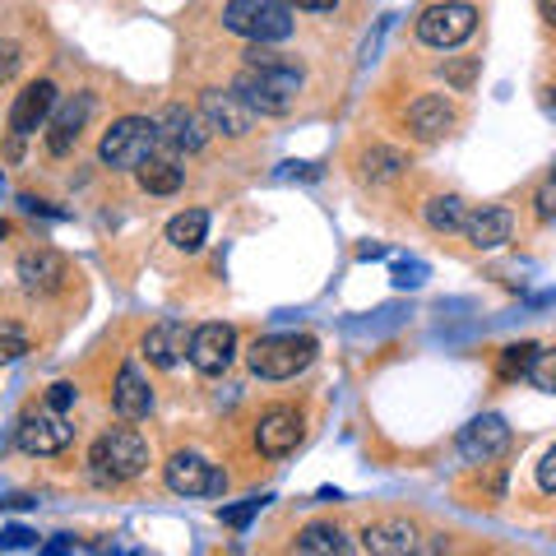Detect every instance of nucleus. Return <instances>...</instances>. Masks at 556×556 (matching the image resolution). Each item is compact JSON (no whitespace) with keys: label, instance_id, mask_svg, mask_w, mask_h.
Listing matches in <instances>:
<instances>
[{"label":"nucleus","instance_id":"nucleus-1","mask_svg":"<svg viewBox=\"0 0 556 556\" xmlns=\"http://www.w3.org/2000/svg\"><path fill=\"white\" fill-rule=\"evenodd\" d=\"M232 93L255 116H288L302 93V65H241Z\"/></svg>","mask_w":556,"mask_h":556},{"label":"nucleus","instance_id":"nucleus-2","mask_svg":"<svg viewBox=\"0 0 556 556\" xmlns=\"http://www.w3.org/2000/svg\"><path fill=\"white\" fill-rule=\"evenodd\" d=\"M89 468H93V478H98L102 486L130 482V478H139V473L149 468V445H144V437H139V431L112 427V431H102V437L93 441Z\"/></svg>","mask_w":556,"mask_h":556},{"label":"nucleus","instance_id":"nucleus-3","mask_svg":"<svg viewBox=\"0 0 556 556\" xmlns=\"http://www.w3.org/2000/svg\"><path fill=\"white\" fill-rule=\"evenodd\" d=\"M320 353V343L311 339V334H269V339H255L251 343V371L260 380H292L298 371H306L311 362H316Z\"/></svg>","mask_w":556,"mask_h":556},{"label":"nucleus","instance_id":"nucleus-4","mask_svg":"<svg viewBox=\"0 0 556 556\" xmlns=\"http://www.w3.org/2000/svg\"><path fill=\"white\" fill-rule=\"evenodd\" d=\"M159 121H149V116H121L112 121V130L102 135V144H98V159L102 167H112V172H135L144 159H153V144H159Z\"/></svg>","mask_w":556,"mask_h":556},{"label":"nucleus","instance_id":"nucleus-5","mask_svg":"<svg viewBox=\"0 0 556 556\" xmlns=\"http://www.w3.org/2000/svg\"><path fill=\"white\" fill-rule=\"evenodd\" d=\"M223 28L251 42H283L292 38V5L288 0H228Z\"/></svg>","mask_w":556,"mask_h":556},{"label":"nucleus","instance_id":"nucleus-6","mask_svg":"<svg viewBox=\"0 0 556 556\" xmlns=\"http://www.w3.org/2000/svg\"><path fill=\"white\" fill-rule=\"evenodd\" d=\"M70 441H75V427L65 422L61 408H28L20 417V427H14V445L24 450V455H38V459H51L61 455V450H70Z\"/></svg>","mask_w":556,"mask_h":556},{"label":"nucleus","instance_id":"nucleus-7","mask_svg":"<svg viewBox=\"0 0 556 556\" xmlns=\"http://www.w3.org/2000/svg\"><path fill=\"white\" fill-rule=\"evenodd\" d=\"M478 28V10L468 0H441L417 14V38L427 47H459L464 38H473Z\"/></svg>","mask_w":556,"mask_h":556},{"label":"nucleus","instance_id":"nucleus-8","mask_svg":"<svg viewBox=\"0 0 556 556\" xmlns=\"http://www.w3.org/2000/svg\"><path fill=\"white\" fill-rule=\"evenodd\" d=\"M163 478L177 496H223V486H228V473L218 464H208L204 455H195V450H177L163 464Z\"/></svg>","mask_w":556,"mask_h":556},{"label":"nucleus","instance_id":"nucleus-9","mask_svg":"<svg viewBox=\"0 0 556 556\" xmlns=\"http://www.w3.org/2000/svg\"><path fill=\"white\" fill-rule=\"evenodd\" d=\"M232 357H237V329L232 325H200L195 334H190V367L204 371V376H223L232 367Z\"/></svg>","mask_w":556,"mask_h":556},{"label":"nucleus","instance_id":"nucleus-10","mask_svg":"<svg viewBox=\"0 0 556 556\" xmlns=\"http://www.w3.org/2000/svg\"><path fill=\"white\" fill-rule=\"evenodd\" d=\"M14 274H20V288L24 292H33V298H51V292L65 288L70 265H65V255H56L51 247H38V251H24L20 255Z\"/></svg>","mask_w":556,"mask_h":556},{"label":"nucleus","instance_id":"nucleus-11","mask_svg":"<svg viewBox=\"0 0 556 556\" xmlns=\"http://www.w3.org/2000/svg\"><path fill=\"white\" fill-rule=\"evenodd\" d=\"M506 445H510V427L501 413H482L459 431V455L468 464H492L496 455H506Z\"/></svg>","mask_w":556,"mask_h":556},{"label":"nucleus","instance_id":"nucleus-12","mask_svg":"<svg viewBox=\"0 0 556 556\" xmlns=\"http://www.w3.org/2000/svg\"><path fill=\"white\" fill-rule=\"evenodd\" d=\"M302 445V413L298 408H269L255 422V450L265 459H283Z\"/></svg>","mask_w":556,"mask_h":556},{"label":"nucleus","instance_id":"nucleus-13","mask_svg":"<svg viewBox=\"0 0 556 556\" xmlns=\"http://www.w3.org/2000/svg\"><path fill=\"white\" fill-rule=\"evenodd\" d=\"M89 116H93V98L89 93H75V98L56 102V112H51V130H47V149L56 153V159H65V153L79 144Z\"/></svg>","mask_w":556,"mask_h":556},{"label":"nucleus","instance_id":"nucleus-14","mask_svg":"<svg viewBox=\"0 0 556 556\" xmlns=\"http://www.w3.org/2000/svg\"><path fill=\"white\" fill-rule=\"evenodd\" d=\"M51 112H56V84L51 79H38V84H28V89L14 98V108H10V130L14 135H38Z\"/></svg>","mask_w":556,"mask_h":556},{"label":"nucleus","instance_id":"nucleus-15","mask_svg":"<svg viewBox=\"0 0 556 556\" xmlns=\"http://www.w3.org/2000/svg\"><path fill=\"white\" fill-rule=\"evenodd\" d=\"M190 334H195V329H186L181 320H159L144 334V357L153 362V367L172 371L181 357H190Z\"/></svg>","mask_w":556,"mask_h":556},{"label":"nucleus","instance_id":"nucleus-16","mask_svg":"<svg viewBox=\"0 0 556 556\" xmlns=\"http://www.w3.org/2000/svg\"><path fill=\"white\" fill-rule=\"evenodd\" d=\"M200 112H204V121H208V130L232 135V139L247 135V130H251V121H255V112H251L237 93H218V89H208V93H204Z\"/></svg>","mask_w":556,"mask_h":556},{"label":"nucleus","instance_id":"nucleus-17","mask_svg":"<svg viewBox=\"0 0 556 556\" xmlns=\"http://www.w3.org/2000/svg\"><path fill=\"white\" fill-rule=\"evenodd\" d=\"M510 228H515V214H510V208H501V204H482V208H473V214H468V223H464V232H468V241H473L478 251L506 247Z\"/></svg>","mask_w":556,"mask_h":556},{"label":"nucleus","instance_id":"nucleus-18","mask_svg":"<svg viewBox=\"0 0 556 556\" xmlns=\"http://www.w3.org/2000/svg\"><path fill=\"white\" fill-rule=\"evenodd\" d=\"M112 404H116V413L126 417V422H139V417H149V408H153V390H149V380H144V371H139L135 362H126V367L116 371Z\"/></svg>","mask_w":556,"mask_h":556},{"label":"nucleus","instance_id":"nucleus-19","mask_svg":"<svg viewBox=\"0 0 556 556\" xmlns=\"http://www.w3.org/2000/svg\"><path fill=\"white\" fill-rule=\"evenodd\" d=\"M450 126H455V108H450L441 93H427L408 108V130H413V139H422V144L450 135Z\"/></svg>","mask_w":556,"mask_h":556},{"label":"nucleus","instance_id":"nucleus-20","mask_svg":"<svg viewBox=\"0 0 556 556\" xmlns=\"http://www.w3.org/2000/svg\"><path fill=\"white\" fill-rule=\"evenodd\" d=\"M362 547L376 556H404V552H417V529L408 519H380V525L362 529Z\"/></svg>","mask_w":556,"mask_h":556},{"label":"nucleus","instance_id":"nucleus-21","mask_svg":"<svg viewBox=\"0 0 556 556\" xmlns=\"http://www.w3.org/2000/svg\"><path fill=\"white\" fill-rule=\"evenodd\" d=\"M159 135L167 139L172 149L195 153V149H204V139H208V121H204V116H195V112H186V108H167V112H163Z\"/></svg>","mask_w":556,"mask_h":556},{"label":"nucleus","instance_id":"nucleus-22","mask_svg":"<svg viewBox=\"0 0 556 556\" xmlns=\"http://www.w3.org/2000/svg\"><path fill=\"white\" fill-rule=\"evenodd\" d=\"M422 218H427V228H431V232H441V237L464 232V223H468V204H464L459 195H437V200H427Z\"/></svg>","mask_w":556,"mask_h":556},{"label":"nucleus","instance_id":"nucleus-23","mask_svg":"<svg viewBox=\"0 0 556 556\" xmlns=\"http://www.w3.org/2000/svg\"><path fill=\"white\" fill-rule=\"evenodd\" d=\"M348 547H353V543L343 538L339 525H306L298 533V552L302 556H343Z\"/></svg>","mask_w":556,"mask_h":556},{"label":"nucleus","instance_id":"nucleus-24","mask_svg":"<svg viewBox=\"0 0 556 556\" xmlns=\"http://www.w3.org/2000/svg\"><path fill=\"white\" fill-rule=\"evenodd\" d=\"M135 177H139V186H144L149 195H177L181 190V167L172 159H144L135 167Z\"/></svg>","mask_w":556,"mask_h":556},{"label":"nucleus","instance_id":"nucleus-25","mask_svg":"<svg viewBox=\"0 0 556 556\" xmlns=\"http://www.w3.org/2000/svg\"><path fill=\"white\" fill-rule=\"evenodd\" d=\"M204 237H208V214L204 208H186V214H177L167 223V241L177 251H200Z\"/></svg>","mask_w":556,"mask_h":556},{"label":"nucleus","instance_id":"nucleus-26","mask_svg":"<svg viewBox=\"0 0 556 556\" xmlns=\"http://www.w3.org/2000/svg\"><path fill=\"white\" fill-rule=\"evenodd\" d=\"M362 172H367V181H399L404 177V153L399 149H371L367 159H362Z\"/></svg>","mask_w":556,"mask_h":556},{"label":"nucleus","instance_id":"nucleus-27","mask_svg":"<svg viewBox=\"0 0 556 556\" xmlns=\"http://www.w3.org/2000/svg\"><path fill=\"white\" fill-rule=\"evenodd\" d=\"M533 357H538V343H510L506 353L496 357V376L501 380H519L533 371Z\"/></svg>","mask_w":556,"mask_h":556},{"label":"nucleus","instance_id":"nucleus-28","mask_svg":"<svg viewBox=\"0 0 556 556\" xmlns=\"http://www.w3.org/2000/svg\"><path fill=\"white\" fill-rule=\"evenodd\" d=\"M28 353V334L14 320H0V367H10V362H20Z\"/></svg>","mask_w":556,"mask_h":556},{"label":"nucleus","instance_id":"nucleus-29","mask_svg":"<svg viewBox=\"0 0 556 556\" xmlns=\"http://www.w3.org/2000/svg\"><path fill=\"white\" fill-rule=\"evenodd\" d=\"M427 265L422 260H394V269H390V283L399 288V292H413V288H422L427 283Z\"/></svg>","mask_w":556,"mask_h":556},{"label":"nucleus","instance_id":"nucleus-30","mask_svg":"<svg viewBox=\"0 0 556 556\" xmlns=\"http://www.w3.org/2000/svg\"><path fill=\"white\" fill-rule=\"evenodd\" d=\"M269 501H274V496H247V501H241V506H223L218 515H223V525H232V529H247L251 519H255L260 510L269 506Z\"/></svg>","mask_w":556,"mask_h":556},{"label":"nucleus","instance_id":"nucleus-31","mask_svg":"<svg viewBox=\"0 0 556 556\" xmlns=\"http://www.w3.org/2000/svg\"><path fill=\"white\" fill-rule=\"evenodd\" d=\"M529 380H533V386L543 390V394H556V348H552V353H543V348H538Z\"/></svg>","mask_w":556,"mask_h":556},{"label":"nucleus","instance_id":"nucleus-32","mask_svg":"<svg viewBox=\"0 0 556 556\" xmlns=\"http://www.w3.org/2000/svg\"><path fill=\"white\" fill-rule=\"evenodd\" d=\"M24 547H38V533L24 529V525L0 529V552H24Z\"/></svg>","mask_w":556,"mask_h":556},{"label":"nucleus","instance_id":"nucleus-33","mask_svg":"<svg viewBox=\"0 0 556 556\" xmlns=\"http://www.w3.org/2000/svg\"><path fill=\"white\" fill-rule=\"evenodd\" d=\"M20 61H24V51H20V42H5V38H0V84H5V79H14V75H20Z\"/></svg>","mask_w":556,"mask_h":556},{"label":"nucleus","instance_id":"nucleus-34","mask_svg":"<svg viewBox=\"0 0 556 556\" xmlns=\"http://www.w3.org/2000/svg\"><path fill=\"white\" fill-rule=\"evenodd\" d=\"M538 218H543V223H556V177H547L543 186H538Z\"/></svg>","mask_w":556,"mask_h":556},{"label":"nucleus","instance_id":"nucleus-35","mask_svg":"<svg viewBox=\"0 0 556 556\" xmlns=\"http://www.w3.org/2000/svg\"><path fill=\"white\" fill-rule=\"evenodd\" d=\"M538 486H543L547 496H556V445L543 455V464H538Z\"/></svg>","mask_w":556,"mask_h":556},{"label":"nucleus","instance_id":"nucleus-36","mask_svg":"<svg viewBox=\"0 0 556 556\" xmlns=\"http://www.w3.org/2000/svg\"><path fill=\"white\" fill-rule=\"evenodd\" d=\"M75 399H79V390H75V386H70V380H56V386H51V394H47V404L65 413L70 404H75Z\"/></svg>","mask_w":556,"mask_h":556},{"label":"nucleus","instance_id":"nucleus-37","mask_svg":"<svg viewBox=\"0 0 556 556\" xmlns=\"http://www.w3.org/2000/svg\"><path fill=\"white\" fill-rule=\"evenodd\" d=\"M274 177H278V181H292V177H306V181H316V177H320V167H316V163H283V167L274 172Z\"/></svg>","mask_w":556,"mask_h":556},{"label":"nucleus","instance_id":"nucleus-38","mask_svg":"<svg viewBox=\"0 0 556 556\" xmlns=\"http://www.w3.org/2000/svg\"><path fill=\"white\" fill-rule=\"evenodd\" d=\"M75 547H79V543H75V538H70V533H56V538H51V543H47L42 552H47V556H61V552H75Z\"/></svg>","mask_w":556,"mask_h":556},{"label":"nucleus","instance_id":"nucleus-39","mask_svg":"<svg viewBox=\"0 0 556 556\" xmlns=\"http://www.w3.org/2000/svg\"><path fill=\"white\" fill-rule=\"evenodd\" d=\"M473 75H478V65H473V61H464V65L450 70V84H459V89H468V79H473Z\"/></svg>","mask_w":556,"mask_h":556},{"label":"nucleus","instance_id":"nucleus-40","mask_svg":"<svg viewBox=\"0 0 556 556\" xmlns=\"http://www.w3.org/2000/svg\"><path fill=\"white\" fill-rule=\"evenodd\" d=\"M288 5H292V10H320V14H325V10H334L339 0H288Z\"/></svg>","mask_w":556,"mask_h":556},{"label":"nucleus","instance_id":"nucleus-41","mask_svg":"<svg viewBox=\"0 0 556 556\" xmlns=\"http://www.w3.org/2000/svg\"><path fill=\"white\" fill-rule=\"evenodd\" d=\"M538 14H543V24L556 28V0H538Z\"/></svg>","mask_w":556,"mask_h":556},{"label":"nucleus","instance_id":"nucleus-42","mask_svg":"<svg viewBox=\"0 0 556 556\" xmlns=\"http://www.w3.org/2000/svg\"><path fill=\"white\" fill-rule=\"evenodd\" d=\"M357 255H362V260H386V247H362Z\"/></svg>","mask_w":556,"mask_h":556},{"label":"nucleus","instance_id":"nucleus-43","mask_svg":"<svg viewBox=\"0 0 556 556\" xmlns=\"http://www.w3.org/2000/svg\"><path fill=\"white\" fill-rule=\"evenodd\" d=\"M5 232H10V228H5V223H0V237H5Z\"/></svg>","mask_w":556,"mask_h":556},{"label":"nucleus","instance_id":"nucleus-44","mask_svg":"<svg viewBox=\"0 0 556 556\" xmlns=\"http://www.w3.org/2000/svg\"><path fill=\"white\" fill-rule=\"evenodd\" d=\"M0 186H5V177H0Z\"/></svg>","mask_w":556,"mask_h":556},{"label":"nucleus","instance_id":"nucleus-45","mask_svg":"<svg viewBox=\"0 0 556 556\" xmlns=\"http://www.w3.org/2000/svg\"><path fill=\"white\" fill-rule=\"evenodd\" d=\"M552 108H556V98H552Z\"/></svg>","mask_w":556,"mask_h":556}]
</instances>
